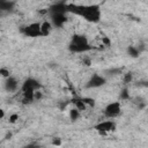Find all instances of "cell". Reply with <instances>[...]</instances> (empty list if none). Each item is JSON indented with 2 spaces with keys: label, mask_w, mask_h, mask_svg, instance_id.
Returning <instances> with one entry per match:
<instances>
[{
  "label": "cell",
  "mask_w": 148,
  "mask_h": 148,
  "mask_svg": "<svg viewBox=\"0 0 148 148\" xmlns=\"http://www.w3.org/2000/svg\"><path fill=\"white\" fill-rule=\"evenodd\" d=\"M22 32L28 37H39L40 36V23L32 22L22 29Z\"/></svg>",
  "instance_id": "5"
},
{
  "label": "cell",
  "mask_w": 148,
  "mask_h": 148,
  "mask_svg": "<svg viewBox=\"0 0 148 148\" xmlns=\"http://www.w3.org/2000/svg\"><path fill=\"white\" fill-rule=\"evenodd\" d=\"M39 88H40L39 82H38L36 79L29 77V79H27V80L22 83L21 91H37V90H39Z\"/></svg>",
  "instance_id": "6"
},
{
  "label": "cell",
  "mask_w": 148,
  "mask_h": 148,
  "mask_svg": "<svg viewBox=\"0 0 148 148\" xmlns=\"http://www.w3.org/2000/svg\"><path fill=\"white\" fill-rule=\"evenodd\" d=\"M94 128L101 134V135H105L110 132H113L116 130V123L111 119L109 120H103L101 123H98L97 125L94 126Z\"/></svg>",
  "instance_id": "3"
},
{
  "label": "cell",
  "mask_w": 148,
  "mask_h": 148,
  "mask_svg": "<svg viewBox=\"0 0 148 148\" xmlns=\"http://www.w3.org/2000/svg\"><path fill=\"white\" fill-rule=\"evenodd\" d=\"M132 81V74L131 73H127V74H125V77H124V82L125 83H130Z\"/></svg>",
  "instance_id": "21"
},
{
  "label": "cell",
  "mask_w": 148,
  "mask_h": 148,
  "mask_svg": "<svg viewBox=\"0 0 148 148\" xmlns=\"http://www.w3.org/2000/svg\"><path fill=\"white\" fill-rule=\"evenodd\" d=\"M120 111H121V105L119 102H112V103H109L105 109H104V116L108 118V119H113L116 117H118L120 114Z\"/></svg>",
  "instance_id": "4"
},
{
  "label": "cell",
  "mask_w": 148,
  "mask_h": 148,
  "mask_svg": "<svg viewBox=\"0 0 148 148\" xmlns=\"http://www.w3.org/2000/svg\"><path fill=\"white\" fill-rule=\"evenodd\" d=\"M82 101H83V103L86 104L87 108H88V106H94V105H95V101H94L92 98H90V97H82Z\"/></svg>",
  "instance_id": "15"
},
{
  "label": "cell",
  "mask_w": 148,
  "mask_h": 148,
  "mask_svg": "<svg viewBox=\"0 0 148 148\" xmlns=\"http://www.w3.org/2000/svg\"><path fill=\"white\" fill-rule=\"evenodd\" d=\"M14 5H15V2H13V1H2L1 0L0 1V12H3V10L8 12V10L13 9Z\"/></svg>",
  "instance_id": "12"
},
{
  "label": "cell",
  "mask_w": 148,
  "mask_h": 148,
  "mask_svg": "<svg viewBox=\"0 0 148 148\" xmlns=\"http://www.w3.org/2000/svg\"><path fill=\"white\" fill-rule=\"evenodd\" d=\"M3 117H5V111H3V110L0 108V119H2Z\"/></svg>",
  "instance_id": "23"
},
{
  "label": "cell",
  "mask_w": 148,
  "mask_h": 148,
  "mask_svg": "<svg viewBox=\"0 0 148 148\" xmlns=\"http://www.w3.org/2000/svg\"><path fill=\"white\" fill-rule=\"evenodd\" d=\"M17 120H18V114H17V113H13V114L9 116V123L14 124V123H16Z\"/></svg>",
  "instance_id": "18"
},
{
  "label": "cell",
  "mask_w": 148,
  "mask_h": 148,
  "mask_svg": "<svg viewBox=\"0 0 148 148\" xmlns=\"http://www.w3.org/2000/svg\"><path fill=\"white\" fill-rule=\"evenodd\" d=\"M43 97V94L39 91V90H37V91H35V94H34V101H39L40 98Z\"/></svg>",
  "instance_id": "20"
},
{
  "label": "cell",
  "mask_w": 148,
  "mask_h": 148,
  "mask_svg": "<svg viewBox=\"0 0 148 148\" xmlns=\"http://www.w3.org/2000/svg\"><path fill=\"white\" fill-rule=\"evenodd\" d=\"M73 104H74V109H76L79 112H81V111H86V109H87V106H86V104L83 103V101H82V98H79V97H75V98H73Z\"/></svg>",
  "instance_id": "11"
},
{
  "label": "cell",
  "mask_w": 148,
  "mask_h": 148,
  "mask_svg": "<svg viewBox=\"0 0 148 148\" xmlns=\"http://www.w3.org/2000/svg\"><path fill=\"white\" fill-rule=\"evenodd\" d=\"M52 145L56 146V147L61 146V139H60V138H54V139H52Z\"/></svg>",
  "instance_id": "19"
},
{
  "label": "cell",
  "mask_w": 148,
  "mask_h": 148,
  "mask_svg": "<svg viewBox=\"0 0 148 148\" xmlns=\"http://www.w3.org/2000/svg\"><path fill=\"white\" fill-rule=\"evenodd\" d=\"M3 86H5L6 91H8V92H14V91H16V89H17V87H18V81H17L14 76H9V77H7V79L5 80Z\"/></svg>",
  "instance_id": "8"
},
{
  "label": "cell",
  "mask_w": 148,
  "mask_h": 148,
  "mask_svg": "<svg viewBox=\"0 0 148 148\" xmlns=\"http://www.w3.org/2000/svg\"><path fill=\"white\" fill-rule=\"evenodd\" d=\"M67 12L83 17L88 22L96 23L101 20V9L97 5H76L67 3Z\"/></svg>",
  "instance_id": "1"
},
{
  "label": "cell",
  "mask_w": 148,
  "mask_h": 148,
  "mask_svg": "<svg viewBox=\"0 0 148 148\" xmlns=\"http://www.w3.org/2000/svg\"><path fill=\"white\" fill-rule=\"evenodd\" d=\"M127 53H128L131 57L136 58V57L140 54V50H139L138 47H135V46H128V49H127Z\"/></svg>",
  "instance_id": "13"
},
{
  "label": "cell",
  "mask_w": 148,
  "mask_h": 148,
  "mask_svg": "<svg viewBox=\"0 0 148 148\" xmlns=\"http://www.w3.org/2000/svg\"><path fill=\"white\" fill-rule=\"evenodd\" d=\"M102 42H103L105 45H110V43H111V42H110V39H109V38H106V37H103V38H102Z\"/></svg>",
  "instance_id": "22"
},
{
  "label": "cell",
  "mask_w": 148,
  "mask_h": 148,
  "mask_svg": "<svg viewBox=\"0 0 148 148\" xmlns=\"http://www.w3.org/2000/svg\"><path fill=\"white\" fill-rule=\"evenodd\" d=\"M120 98L121 99H128L130 98V92H128V89H123L121 92H120Z\"/></svg>",
  "instance_id": "17"
},
{
  "label": "cell",
  "mask_w": 148,
  "mask_h": 148,
  "mask_svg": "<svg viewBox=\"0 0 148 148\" xmlns=\"http://www.w3.org/2000/svg\"><path fill=\"white\" fill-rule=\"evenodd\" d=\"M105 82H106V80H105L104 76H102V75H99V74H94V75L89 79V81L87 82L86 87H87V88H99V87L104 86Z\"/></svg>",
  "instance_id": "7"
},
{
  "label": "cell",
  "mask_w": 148,
  "mask_h": 148,
  "mask_svg": "<svg viewBox=\"0 0 148 148\" xmlns=\"http://www.w3.org/2000/svg\"><path fill=\"white\" fill-rule=\"evenodd\" d=\"M24 148H38V147L35 146V145H29V146H27V147H24Z\"/></svg>",
  "instance_id": "24"
},
{
  "label": "cell",
  "mask_w": 148,
  "mask_h": 148,
  "mask_svg": "<svg viewBox=\"0 0 148 148\" xmlns=\"http://www.w3.org/2000/svg\"><path fill=\"white\" fill-rule=\"evenodd\" d=\"M52 31V24L49 21H43L40 23V36H49Z\"/></svg>",
  "instance_id": "10"
},
{
  "label": "cell",
  "mask_w": 148,
  "mask_h": 148,
  "mask_svg": "<svg viewBox=\"0 0 148 148\" xmlns=\"http://www.w3.org/2000/svg\"><path fill=\"white\" fill-rule=\"evenodd\" d=\"M91 49L88 38L83 35H74L69 42L68 50L73 53H83Z\"/></svg>",
  "instance_id": "2"
},
{
  "label": "cell",
  "mask_w": 148,
  "mask_h": 148,
  "mask_svg": "<svg viewBox=\"0 0 148 148\" xmlns=\"http://www.w3.org/2000/svg\"><path fill=\"white\" fill-rule=\"evenodd\" d=\"M51 24L56 25V27H62L64 23L66 22V15L65 14H60V13H57V14H51Z\"/></svg>",
  "instance_id": "9"
},
{
  "label": "cell",
  "mask_w": 148,
  "mask_h": 148,
  "mask_svg": "<svg viewBox=\"0 0 148 148\" xmlns=\"http://www.w3.org/2000/svg\"><path fill=\"white\" fill-rule=\"evenodd\" d=\"M0 75H1L2 77L7 79V77L10 76V72H9V69H7L6 67H2V68H0Z\"/></svg>",
  "instance_id": "16"
},
{
  "label": "cell",
  "mask_w": 148,
  "mask_h": 148,
  "mask_svg": "<svg viewBox=\"0 0 148 148\" xmlns=\"http://www.w3.org/2000/svg\"><path fill=\"white\" fill-rule=\"evenodd\" d=\"M79 117H80V112L76 110V109H72L71 111H69V119L71 120H77L79 119Z\"/></svg>",
  "instance_id": "14"
}]
</instances>
